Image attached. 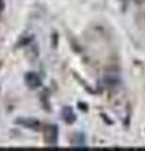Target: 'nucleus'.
<instances>
[{
    "instance_id": "3",
    "label": "nucleus",
    "mask_w": 145,
    "mask_h": 151,
    "mask_svg": "<svg viewBox=\"0 0 145 151\" xmlns=\"http://www.w3.org/2000/svg\"><path fill=\"white\" fill-rule=\"evenodd\" d=\"M61 117H62V120L66 122L67 125H72L76 122L77 120V116H76V113H74L73 111V108L72 107H69V106H64L62 108V112H61Z\"/></svg>"
},
{
    "instance_id": "2",
    "label": "nucleus",
    "mask_w": 145,
    "mask_h": 151,
    "mask_svg": "<svg viewBox=\"0 0 145 151\" xmlns=\"http://www.w3.org/2000/svg\"><path fill=\"white\" fill-rule=\"evenodd\" d=\"M24 81L30 89H38L42 86V78L37 72H28L24 77Z\"/></svg>"
},
{
    "instance_id": "4",
    "label": "nucleus",
    "mask_w": 145,
    "mask_h": 151,
    "mask_svg": "<svg viewBox=\"0 0 145 151\" xmlns=\"http://www.w3.org/2000/svg\"><path fill=\"white\" fill-rule=\"evenodd\" d=\"M15 124L18 125H22L24 127H28V129H32V130H39V126H40V122L33 120V119H19V120H15Z\"/></svg>"
},
{
    "instance_id": "5",
    "label": "nucleus",
    "mask_w": 145,
    "mask_h": 151,
    "mask_svg": "<svg viewBox=\"0 0 145 151\" xmlns=\"http://www.w3.org/2000/svg\"><path fill=\"white\" fill-rule=\"evenodd\" d=\"M71 145L73 147H81V146L85 145V139L81 134H74L71 139Z\"/></svg>"
},
{
    "instance_id": "6",
    "label": "nucleus",
    "mask_w": 145,
    "mask_h": 151,
    "mask_svg": "<svg viewBox=\"0 0 145 151\" xmlns=\"http://www.w3.org/2000/svg\"><path fill=\"white\" fill-rule=\"evenodd\" d=\"M4 10V0H0V13Z\"/></svg>"
},
{
    "instance_id": "1",
    "label": "nucleus",
    "mask_w": 145,
    "mask_h": 151,
    "mask_svg": "<svg viewBox=\"0 0 145 151\" xmlns=\"http://www.w3.org/2000/svg\"><path fill=\"white\" fill-rule=\"evenodd\" d=\"M58 134H59V130H58L57 125H53V124L45 125L44 130H43L44 142L49 146H56L57 145V141H58Z\"/></svg>"
}]
</instances>
